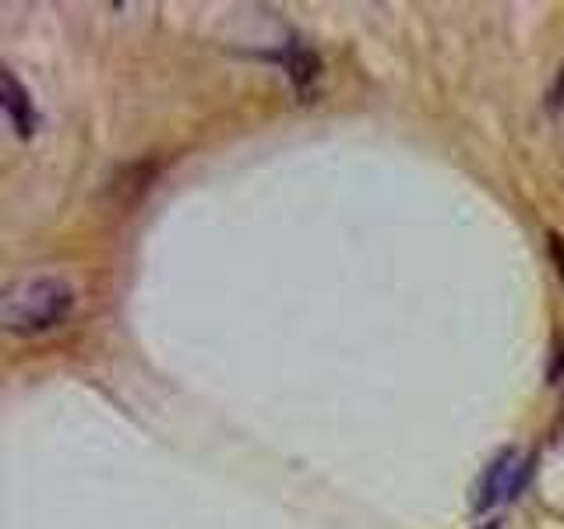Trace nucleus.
Returning <instances> with one entry per match:
<instances>
[{"label":"nucleus","instance_id":"obj_1","mask_svg":"<svg viewBox=\"0 0 564 529\" xmlns=\"http://www.w3.org/2000/svg\"><path fill=\"white\" fill-rule=\"evenodd\" d=\"M78 293L64 276H25L14 279L0 296V325L11 335H46L53 328H64L67 317L75 314Z\"/></svg>","mask_w":564,"mask_h":529},{"label":"nucleus","instance_id":"obj_2","mask_svg":"<svg viewBox=\"0 0 564 529\" xmlns=\"http://www.w3.org/2000/svg\"><path fill=\"white\" fill-rule=\"evenodd\" d=\"M529 481V455L522 452H501L494 463L487 466L484 473V481L476 484V508H494V505H501V501H511L516 494L525 487Z\"/></svg>","mask_w":564,"mask_h":529},{"label":"nucleus","instance_id":"obj_3","mask_svg":"<svg viewBox=\"0 0 564 529\" xmlns=\"http://www.w3.org/2000/svg\"><path fill=\"white\" fill-rule=\"evenodd\" d=\"M0 88H4V110H8V117H11V123H14V131L22 134V138H32V134H35V123H40V117H35L32 99H29V93L22 88V82L14 78V71H11V67L0 71Z\"/></svg>","mask_w":564,"mask_h":529},{"label":"nucleus","instance_id":"obj_4","mask_svg":"<svg viewBox=\"0 0 564 529\" xmlns=\"http://www.w3.org/2000/svg\"><path fill=\"white\" fill-rule=\"evenodd\" d=\"M551 255H554V264H557V276L564 282V237H551Z\"/></svg>","mask_w":564,"mask_h":529},{"label":"nucleus","instance_id":"obj_5","mask_svg":"<svg viewBox=\"0 0 564 529\" xmlns=\"http://www.w3.org/2000/svg\"><path fill=\"white\" fill-rule=\"evenodd\" d=\"M484 529H494V526H484Z\"/></svg>","mask_w":564,"mask_h":529}]
</instances>
